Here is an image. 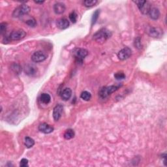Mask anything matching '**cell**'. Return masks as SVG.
Instances as JSON below:
<instances>
[{
    "instance_id": "277c9868",
    "label": "cell",
    "mask_w": 167,
    "mask_h": 167,
    "mask_svg": "<svg viewBox=\"0 0 167 167\" xmlns=\"http://www.w3.org/2000/svg\"><path fill=\"white\" fill-rule=\"evenodd\" d=\"M136 4L137 7H139L140 11L141 13L143 15H148L149 12L151 9L152 6L150 5V3L147 1H135L134 2Z\"/></svg>"
},
{
    "instance_id": "2e32d148",
    "label": "cell",
    "mask_w": 167,
    "mask_h": 167,
    "mask_svg": "<svg viewBox=\"0 0 167 167\" xmlns=\"http://www.w3.org/2000/svg\"><path fill=\"white\" fill-rule=\"evenodd\" d=\"M24 71L26 74L29 76H33L36 74L37 69L34 65H27L24 68Z\"/></svg>"
},
{
    "instance_id": "44dd1931",
    "label": "cell",
    "mask_w": 167,
    "mask_h": 167,
    "mask_svg": "<svg viewBox=\"0 0 167 167\" xmlns=\"http://www.w3.org/2000/svg\"><path fill=\"white\" fill-rule=\"evenodd\" d=\"M80 97H81V99H82L84 100V101H89L91 98V95L90 92H88V91H84L81 93Z\"/></svg>"
},
{
    "instance_id": "7c38bea8",
    "label": "cell",
    "mask_w": 167,
    "mask_h": 167,
    "mask_svg": "<svg viewBox=\"0 0 167 167\" xmlns=\"http://www.w3.org/2000/svg\"><path fill=\"white\" fill-rule=\"evenodd\" d=\"M66 7L64 3L57 2L54 4V11L55 13L57 15H61L65 11Z\"/></svg>"
},
{
    "instance_id": "3957f363",
    "label": "cell",
    "mask_w": 167,
    "mask_h": 167,
    "mask_svg": "<svg viewBox=\"0 0 167 167\" xmlns=\"http://www.w3.org/2000/svg\"><path fill=\"white\" fill-rule=\"evenodd\" d=\"M120 87V86H110L106 87H103L99 91V95L101 99H105L108 96L114 93Z\"/></svg>"
},
{
    "instance_id": "52a82bcc",
    "label": "cell",
    "mask_w": 167,
    "mask_h": 167,
    "mask_svg": "<svg viewBox=\"0 0 167 167\" xmlns=\"http://www.w3.org/2000/svg\"><path fill=\"white\" fill-rule=\"evenodd\" d=\"M132 54V51L130 48L129 47H125L123 49L121 50V51L118 54V57L120 60H125L128 59L131 57Z\"/></svg>"
},
{
    "instance_id": "d4e9b609",
    "label": "cell",
    "mask_w": 167,
    "mask_h": 167,
    "mask_svg": "<svg viewBox=\"0 0 167 167\" xmlns=\"http://www.w3.org/2000/svg\"><path fill=\"white\" fill-rule=\"evenodd\" d=\"M114 77L116 80H123L125 78V75L123 72H118L114 74Z\"/></svg>"
},
{
    "instance_id": "e0dca14e",
    "label": "cell",
    "mask_w": 167,
    "mask_h": 167,
    "mask_svg": "<svg viewBox=\"0 0 167 167\" xmlns=\"http://www.w3.org/2000/svg\"><path fill=\"white\" fill-rule=\"evenodd\" d=\"M40 99L42 103H43L44 104H48L51 101V97L48 93H43L41 95V97Z\"/></svg>"
},
{
    "instance_id": "ffe728a7",
    "label": "cell",
    "mask_w": 167,
    "mask_h": 167,
    "mask_svg": "<svg viewBox=\"0 0 167 167\" xmlns=\"http://www.w3.org/2000/svg\"><path fill=\"white\" fill-rule=\"evenodd\" d=\"M97 0H86V1H84L83 5H84L87 8H91L93 6H95L96 4L97 3Z\"/></svg>"
},
{
    "instance_id": "cb8c5ba5",
    "label": "cell",
    "mask_w": 167,
    "mask_h": 167,
    "mask_svg": "<svg viewBox=\"0 0 167 167\" xmlns=\"http://www.w3.org/2000/svg\"><path fill=\"white\" fill-rule=\"evenodd\" d=\"M26 24H28L29 26L30 27H35V26L37 25V22H36V20H35V18H30L28 19L26 21Z\"/></svg>"
},
{
    "instance_id": "f1b7e54d",
    "label": "cell",
    "mask_w": 167,
    "mask_h": 167,
    "mask_svg": "<svg viewBox=\"0 0 167 167\" xmlns=\"http://www.w3.org/2000/svg\"><path fill=\"white\" fill-rule=\"evenodd\" d=\"M44 2V1H42V2H37V1L36 2V1H35V3H37V4H43Z\"/></svg>"
},
{
    "instance_id": "83f0119b",
    "label": "cell",
    "mask_w": 167,
    "mask_h": 167,
    "mask_svg": "<svg viewBox=\"0 0 167 167\" xmlns=\"http://www.w3.org/2000/svg\"><path fill=\"white\" fill-rule=\"evenodd\" d=\"M7 24L6 23H2L0 24V31H1V34H3V33H5L7 30Z\"/></svg>"
},
{
    "instance_id": "8992f818",
    "label": "cell",
    "mask_w": 167,
    "mask_h": 167,
    "mask_svg": "<svg viewBox=\"0 0 167 167\" xmlns=\"http://www.w3.org/2000/svg\"><path fill=\"white\" fill-rule=\"evenodd\" d=\"M26 36V33L24 30L19 29V30H14L9 35V39L11 41H20L23 39Z\"/></svg>"
},
{
    "instance_id": "484cf974",
    "label": "cell",
    "mask_w": 167,
    "mask_h": 167,
    "mask_svg": "<svg viewBox=\"0 0 167 167\" xmlns=\"http://www.w3.org/2000/svg\"><path fill=\"white\" fill-rule=\"evenodd\" d=\"M134 44H135V47L137 48L140 49L142 48V44H141V42H140V37H137L136 39H135Z\"/></svg>"
},
{
    "instance_id": "30bf717a",
    "label": "cell",
    "mask_w": 167,
    "mask_h": 167,
    "mask_svg": "<svg viewBox=\"0 0 167 167\" xmlns=\"http://www.w3.org/2000/svg\"><path fill=\"white\" fill-rule=\"evenodd\" d=\"M63 110H64V106L61 104H57V105L54 107L53 110V118L56 122L59 121L61 118Z\"/></svg>"
},
{
    "instance_id": "7402d4cb",
    "label": "cell",
    "mask_w": 167,
    "mask_h": 167,
    "mask_svg": "<svg viewBox=\"0 0 167 167\" xmlns=\"http://www.w3.org/2000/svg\"><path fill=\"white\" fill-rule=\"evenodd\" d=\"M99 14H100L99 10H96L94 12V13L93 14V16H92V18H91V26H93V25L96 23V22H97L99 18Z\"/></svg>"
},
{
    "instance_id": "ba28073f",
    "label": "cell",
    "mask_w": 167,
    "mask_h": 167,
    "mask_svg": "<svg viewBox=\"0 0 167 167\" xmlns=\"http://www.w3.org/2000/svg\"><path fill=\"white\" fill-rule=\"evenodd\" d=\"M47 55L42 51L35 52L31 56V60L35 63H40L44 61L47 59Z\"/></svg>"
},
{
    "instance_id": "7a4b0ae2",
    "label": "cell",
    "mask_w": 167,
    "mask_h": 167,
    "mask_svg": "<svg viewBox=\"0 0 167 167\" xmlns=\"http://www.w3.org/2000/svg\"><path fill=\"white\" fill-rule=\"evenodd\" d=\"M30 12V7L27 5H21L16 7L12 12V16L15 18H18L24 15H27Z\"/></svg>"
},
{
    "instance_id": "5bb4252c",
    "label": "cell",
    "mask_w": 167,
    "mask_h": 167,
    "mask_svg": "<svg viewBox=\"0 0 167 167\" xmlns=\"http://www.w3.org/2000/svg\"><path fill=\"white\" fill-rule=\"evenodd\" d=\"M148 15L149 16L150 18H152V20H156L160 17L161 13L159 10L157 8L153 7V8H151V9H150Z\"/></svg>"
},
{
    "instance_id": "4316f807",
    "label": "cell",
    "mask_w": 167,
    "mask_h": 167,
    "mask_svg": "<svg viewBox=\"0 0 167 167\" xmlns=\"http://www.w3.org/2000/svg\"><path fill=\"white\" fill-rule=\"evenodd\" d=\"M28 160L26 159H22L20 162V166L21 167H26L28 166Z\"/></svg>"
},
{
    "instance_id": "5b68a950",
    "label": "cell",
    "mask_w": 167,
    "mask_h": 167,
    "mask_svg": "<svg viewBox=\"0 0 167 167\" xmlns=\"http://www.w3.org/2000/svg\"><path fill=\"white\" fill-rule=\"evenodd\" d=\"M74 56L78 63H82L84 58L88 54V51L84 48H76L73 52Z\"/></svg>"
},
{
    "instance_id": "ac0fdd59",
    "label": "cell",
    "mask_w": 167,
    "mask_h": 167,
    "mask_svg": "<svg viewBox=\"0 0 167 167\" xmlns=\"http://www.w3.org/2000/svg\"><path fill=\"white\" fill-rule=\"evenodd\" d=\"M24 144L27 148H31L35 144V141L31 138L26 136L24 139Z\"/></svg>"
},
{
    "instance_id": "9c48e42d",
    "label": "cell",
    "mask_w": 167,
    "mask_h": 167,
    "mask_svg": "<svg viewBox=\"0 0 167 167\" xmlns=\"http://www.w3.org/2000/svg\"><path fill=\"white\" fill-rule=\"evenodd\" d=\"M148 33L153 38H159L162 35V30L160 28L152 27L148 30Z\"/></svg>"
},
{
    "instance_id": "6da1fadb",
    "label": "cell",
    "mask_w": 167,
    "mask_h": 167,
    "mask_svg": "<svg viewBox=\"0 0 167 167\" xmlns=\"http://www.w3.org/2000/svg\"><path fill=\"white\" fill-rule=\"evenodd\" d=\"M112 36V32L106 28H102L93 35V39L97 43H104Z\"/></svg>"
},
{
    "instance_id": "4fadbf2b",
    "label": "cell",
    "mask_w": 167,
    "mask_h": 167,
    "mask_svg": "<svg viewBox=\"0 0 167 167\" xmlns=\"http://www.w3.org/2000/svg\"><path fill=\"white\" fill-rule=\"evenodd\" d=\"M57 27L60 30H65L69 26V22L67 19L62 18L57 21Z\"/></svg>"
},
{
    "instance_id": "8fae6325",
    "label": "cell",
    "mask_w": 167,
    "mask_h": 167,
    "mask_svg": "<svg viewBox=\"0 0 167 167\" xmlns=\"http://www.w3.org/2000/svg\"><path fill=\"white\" fill-rule=\"evenodd\" d=\"M39 130L44 134H50L54 131V127L46 123H42L39 125Z\"/></svg>"
},
{
    "instance_id": "d6986e66",
    "label": "cell",
    "mask_w": 167,
    "mask_h": 167,
    "mask_svg": "<svg viewBox=\"0 0 167 167\" xmlns=\"http://www.w3.org/2000/svg\"><path fill=\"white\" fill-rule=\"evenodd\" d=\"M74 135L75 133L73 129H69L67 130H66V131L65 132L64 136L66 140H70V139H72L73 138H74Z\"/></svg>"
},
{
    "instance_id": "603a6c76",
    "label": "cell",
    "mask_w": 167,
    "mask_h": 167,
    "mask_svg": "<svg viewBox=\"0 0 167 167\" xmlns=\"http://www.w3.org/2000/svg\"><path fill=\"white\" fill-rule=\"evenodd\" d=\"M77 18H78V15L77 14L76 12L73 11L72 12H70L69 15V19L73 23H76L77 21Z\"/></svg>"
},
{
    "instance_id": "9a60e30c",
    "label": "cell",
    "mask_w": 167,
    "mask_h": 167,
    "mask_svg": "<svg viewBox=\"0 0 167 167\" xmlns=\"http://www.w3.org/2000/svg\"><path fill=\"white\" fill-rule=\"evenodd\" d=\"M60 95L63 100H64V101H68V100L71 97L72 90L69 88V87H67V88H65L64 90L61 91Z\"/></svg>"
}]
</instances>
